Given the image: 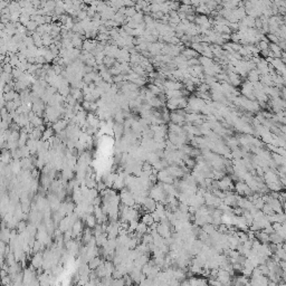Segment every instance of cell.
<instances>
[{"label":"cell","mask_w":286,"mask_h":286,"mask_svg":"<svg viewBox=\"0 0 286 286\" xmlns=\"http://www.w3.org/2000/svg\"><path fill=\"white\" fill-rule=\"evenodd\" d=\"M54 136V130L51 128H46L44 132H43V136H41V141H48Z\"/></svg>","instance_id":"cell-5"},{"label":"cell","mask_w":286,"mask_h":286,"mask_svg":"<svg viewBox=\"0 0 286 286\" xmlns=\"http://www.w3.org/2000/svg\"><path fill=\"white\" fill-rule=\"evenodd\" d=\"M30 20V16L28 15V14H20V17H19V22L21 24V25L25 26L27 22Z\"/></svg>","instance_id":"cell-9"},{"label":"cell","mask_w":286,"mask_h":286,"mask_svg":"<svg viewBox=\"0 0 286 286\" xmlns=\"http://www.w3.org/2000/svg\"><path fill=\"white\" fill-rule=\"evenodd\" d=\"M269 242H271V244H281V242H284V239L281 237L279 235H277L276 232H273V234H271L269 235Z\"/></svg>","instance_id":"cell-6"},{"label":"cell","mask_w":286,"mask_h":286,"mask_svg":"<svg viewBox=\"0 0 286 286\" xmlns=\"http://www.w3.org/2000/svg\"><path fill=\"white\" fill-rule=\"evenodd\" d=\"M7 245L8 244H6V242H2V240H0V256H4L5 250H6V248H7Z\"/></svg>","instance_id":"cell-12"},{"label":"cell","mask_w":286,"mask_h":286,"mask_svg":"<svg viewBox=\"0 0 286 286\" xmlns=\"http://www.w3.org/2000/svg\"><path fill=\"white\" fill-rule=\"evenodd\" d=\"M25 27H26V29H27V31H36L38 25H37L36 21H34V20H29V21H28L25 25Z\"/></svg>","instance_id":"cell-8"},{"label":"cell","mask_w":286,"mask_h":286,"mask_svg":"<svg viewBox=\"0 0 286 286\" xmlns=\"http://www.w3.org/2000/svg\"><path fill=\"white\" fill-rule=\"evenodd\" d=\"M102 258L101 257H99V256H96V257H94V258H92L91 261H88L87 262V266H88V268L91 269V271H95L96 268L99 267V265L102 264Z\"/></svg>","instance_id":"cell-1"},{"label":"cell","mask_w":286,"mask_h":286,"mask_svg":"<svg viewBox=\"0 0 286 286\" xmlns=\"http://www.w3.org/2000/svg\"><path fill=\"white\" fill-rule=\"evenodd\" d=\"M27 226H28V224L26 223L25 220H19L18 224H17V226H16L17 234H18V235H20V234H22V232H25V231L27 230Z\"/></svg>","instance_id":"cell-4"},{"label":"cell","mask_w":286,"mask_h":286,"mask_svg":"<svg viewBox=\"0 0 286 286\" xmlns=\"http://www.w3.org/2000/svg\"><path fill=\"white\" fill-rule=\"evenodd\" d=\"M1 68H2V73H6V74H11L12 73V70H14L10 64H2V65H1Z\"/></svg>","instance_id":"cell-11"},{"label":"cell","mask_w":286,"mask_h":286,"mask_svg":"<svg viewBox=\"0 0 286 286\" xmlns=\"http://www.w3.org/2000/svg\"><path fill=\"white\" fill-rule=\"evenodd\" d=\"M135 231H136V234H138V235L143 236L144 234L149 232V227H148L145 224H143V223H139V225H138V227H136Z\"/></svg>","instance_id":"cell-3"},{"label":"cell","mask_w":286,"mask_h":286,"mask_svg":"<svg viewBox=\"0 0 286 286\" xmlns=\"http://www.w3.org/2000/svg\"><path fill=\"white\" fill-rule=\"evenodd\" d=\"M135 14H136V10L134 7L125 8V17H128V18H132Z\"/></svg>","instance_id":"cell-10"},{"label":"cell","mask_w":286,"mask_h":286,"mask_svg":"<svg viewBox=\"0 0 286 286\" xmlns=\"http://www.w3.org/2000/svg\"><path fill=\"white\" fill-rule=\"evenodd\" d=\"M16 94H17L16 91H10V92H8V93H4V94H2V97H4V99L6 102H10V101H14V99H15Z\"/></svg>","instance_id":"cell-7"},{"label":"cell","mask_w":286,"mask_h":286,"mask_svg":"<svg viewBox=\"0 0 286 286\" xmlns=\"http://www.w3.org/2000/svg\"><path fill=\"white\" fill-rule=\"evenodd\" d=\"M180 286H191V285L189 284L188 279H184V281H182V282L180 283Z\"/></svg>","instance_id":"cell-13"},{"label":"cell","mask_w":286,"mask_h":286,"mask_svg":"<svg viewBox=\"0 0 286 286\" xmlns=\"http://www.w3.org/2000/svg\"><path fill=\"white\" fill-rule=\"evenodd\" d=\"M84 221L86 223V225H87V228H91V229H93V228L97 225V219H96V217L94 216L93 213H91V215H86Z\"/></svg>","instance_id":"cell-2"},{"label":"cell","mask_w":286,"mask_h":286,"mask_svg":"<svg viewBox=\"0 0 286 286\" xmlns=\"http://www.w3.org/2000/svg\"><path fill=\"white\" fill-rule=\"evenodd\" d=\"M0 22H1V15H0Z\"/></svg>","instance_id":"cell-14"}]
</instances>
